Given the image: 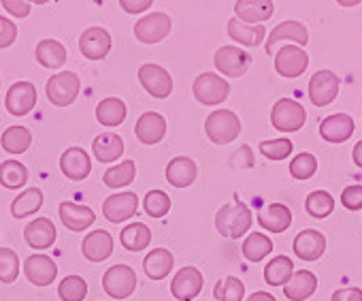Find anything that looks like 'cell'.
<instances>
[{
	"instance_id": "cell-53",
	"label": "cell",
	"mask_w": 362,
	"mask_h": 301,
	"mask_svg": "<svg viewBox=\"0 0 362 301\" xmlns=\"http://www.w3.org/2000/svg\"><path fill=\"white\" fill-rule=\"evenodd\" d=\"M247 301H277L271 293H264V290H256L247 297Z\"/></svg>"
},
{
	"instance_id": "cell-44",
	"label": "cell",
	"mask_w": 362,
	"mask_h": 301,
	"mask_svg": "<svg viewBox=\"0 0 362 301\" xmlns=\"http://www.w3.org/2000/svg\"><path fill=\"white\" fill-rule=\"evenodd\" d=\"M20 276V259L16 250L11 248H0V282L11 284Z\"/></svg>"
},
{
	"instance_id": "cell-14",
	"label": "cell",
	"mask_w": 362,
	"mask_h": 301,
	"mask_svg": "<svg viewBox=\"0 0 362 301\" xmlns=\"http://www.w3.org/2000/svg\"><path fill=\"white\" fill-rule=\"evenodd\" d=\"M111 35L100 28V26H92L88 30H83V35L79 37V52L88 58V60H103L107 58V54L111 52Z\"/></svg>"
},
{
	"instance_id": "cell-22",
	"label": "cell",
	"mask_w": 362,
	"mask_h": 301,
	"mask_svg": "<svg viewBox=\"0 0 362 301\" xmlns=\"http://www.w3.org/2000/svg\"><path fill=\"white\" fill-rule=\"evenodd\" d=\"M81 252L88 261L92 263H103L113 254V237L109 231H92L90 235H86L83 244H81Z\"/></svg>"
},
{
	"instance_id": "cell-31",
	"label": "cell",
	"mask_w": 362,
	"mask_h": 301,
	"mask_svg": "<svg viewBox=\"0 0 362 301\" xmlns=\"http://www.w3.org/2000/svg\"><path fill=\"white\" fill-rule=\"evenodd\" d=\"M228 35H230L233 41L245 45V47H258L264 41V24L247 26V24L239 22L237 18H233L228 22Z\"/></svg>"
},
{
	"instance_id": "cell-19",
	"label": "cell",
	"mask_w": 362,
	"mask_h": 301,
	"mask_svg": "<svg viewBox=\"0 0 362 301\" xmlns=\"http://www.w3.org/2000/svg\"><path fill=\"white\" fill-rule=\"evenodd\" d=\"M134 135L145 145L160 143L164 139V135H166V120L160 113H156V111H147V113H143L136 120Z\"/></svg>"
},
{
	"instance_id": "cell-43",
	"label": "cell",
	"mask_w": 362,
	"mask_h": 301,
	"mask_svg": "<svg viewBox=\"0 0 362 301\" xmlns=\"http://www.w3.org/2000/svg\"><path fill=\"white\" fill-rule=\"evenodd\" d=\"M214 297H218L220 301H243L245 297V286L239 278L228 276L224 280H220L214 288Z\"/></svg>"
},
{
	"instance_id": "cell-1",
	"label": "cell",
	"mask_w": 362,
	"mask_h": 301,
	"mask_svg": "<svg viewBox=\"0 0 362 301\" xmlns=\"http://www.w3.org/2000/svg\"><path fill=\"white\" fill-rule=\"evenodd\" d=\"M252 227V212L250 208L239 199V195H235L233 205L226 203L222 205V210L216 214V229L220 235L230 237V239H239L247 233V229Z\"/></svg>"
},
{
	"instance_id": "cell-46",
	"label": "cell",
	"mask_w": 362,
	"mask_h": 301,
	"mask_svg": "<svg viewBox=\"0 0 362 301\" xmlns=\"http://www.w3.org/2000/svg\"><path fill=\"white\" fill-rule=\"evenodd\" d=\"M315 171H317V161H315V157L309 154V152L296 154L294 161L290 163V174H292V178H296V180H309Z\"/></svg>"
},
{
	"instance_id": "cell-33",
	"label": "cell",
	"mask_w": 362,
	"mask_h": 301,
	"mask_svg": "<svg viewBox=\"0 0 362 301\" xmlns=\"http://www.w3.org/2000/svg\"><path fill=\"white\" fill-rule=\"evenodd\" d=\"M126 113H128L126 103L122 98H115V96L103 98L96 105V120L103 126H119L126 120Z\"/></svg>"
},
{
	"instance_id": "cell-41",
	"label": "cell",
	"mask_w": 362,
	"mask_h": 301,
	"mask_svg": "<svg viewBox=\"0 0 362 301\" xmlns=\"http://www.w3.org/2000/svg\"><path fill=\"white\" fill-rule=\"evenodd\" d=\"M305 208H307L309 216H313V218H326L328 214L334 212V201H332V195L330 193H326V191H313L307 197Z\"/></svg>"
},
{
	"instance_id": "cell-9",
	"label": "cell",
	"mask_w": 362,
	"mask_h": 301,
	"mask_svg": "<svg viewBox=\"0 0 362 301\" xmlns=\"http://www.w3.org/2000/svg\"><path fill=\"white\" fill-rule=\"evenodd\" d=\"M339 94V77L332 71H317L309 79V101L315 107H326L330 105Z\"/></svg>"
},
{
	"instance_id": "cell-18",
	"label": "cell",
	"mask_w": 362,
	"mask_h": 301,
	"mask_svg": "<svg viewBox=\"0 0 362 301\" xmlns=\"http://www.w3.org/2000/svg\"><path fill=\"white\" fill-rule=\"evenodd\" d=\"M24 273H26V278L35 286H49L56 280V276H58V267H56V263L49 256L33 254L24 263Z\"/></svg>"
},
{
	"instance_id": "cell-6",
	"label": "cell",
	"mask_w": 362,
	"mask_h": 301,
	"mask_svg": "<svg viewBox=\"0 0 362 301\" xmlns=\"http://www.w3.org/2000/svg\"><path fill=\"white\" fill-rule=\"evenodd\" d=\"M136 273L130 265H113L103 276V288L113 299H126L134 293Z\"/></svg>"
},
{
	"instance_id": "cell-38",
	"label": "cell",
	"mask_w": 362,
	"mask_h": 301,
	"mask_svg": "<svg viewBox=\"0 0 362 301\" xmlns=\"http://www.w3.org/2000/svg\"><path fill=\"white\" fill-rule=\"evenodd\" d=\"M28 180V169L20 161H5L0 165V184L9 191H18L26 184Z\"/></svg>"
},
{
	"instance_id": "cell-24",
	"label": "cell",
	"mask_w": 362,
	"mask_h": 301,
	"mask_svg": "<svg viewBox=\"0 0 362 301\" xmlns=\"http://www.w3.org/2000/svg\"><path fill=\"white\" fill-rule=\"evenodd\" d=\"M273 11H275V5L264 3V0H241V3L235 5L237 20L247 26H260L273 16Z\"/></svg>"
},
{
	"instance_id": "cell-13",
	"label": "cell",
	"mask_w": 362,
	"mask_h": 301,
	"mask_svg": "<svg viewBox=\"0 0 362 301\" xmlns=\"http://www.w3.org/2000/svg\"><path fill=\"white\" fill-rule=\"evenodd\" d=\"M281 41H292V45H307L309 43V33L305 28V24L300 22H294V20H288L284 24H279L271 35H269V41H267V54L269 56H275L277 54V47L281 45Z\"/></svg>"
},
{
	"instance_id": "cell-34",
	"label": "cell",
	"mask_w": 362,
	"mask_h": 301,
	"mask_svg": "<svg viewBox=\"0 0 362 301\" xmlns=\"http://www.w3.org/2000/svg\"><path fill=\"white\" fill-rule=\"evenodd\" d=\"M0 143L9 154H24L33 143V135L26 126H9L0 137Z\"/></svg>"
},
{
	"instance_id": "cell-51",
	"label": "cell",
	"mask_w": 362,
	"mask_h": 301,
	"mask_svg": "<svg viewBox=\"0 0 362 301\" xmlns=\"http://www.w3.org/2000/svg\"><path fill=\"white\" fill-rule=\"evenodd\" d=\"M3 7L16 18H26L30 13V3H24V0H5Z\"/></svg>"
},
{
	"instance_id": "cell-35",
	"label": "cell",
	"mask_w": 362,
	"mask_h": 301,
	"mask_svg": "<svg viewBox=\"0 0 362 301\" xmlns=\"http://www.w3.org/2000/svg\"><path fill=\"white\" fill-rule=\"evenodd\" d=\"M43 205V193L39 188H28L22 195H18L11 203V216L13 218H26L41 210Z\"/></svg>"
},
{
	"instance_id": "cell-54",
	"label": "cell",
	"mask_w": 362,
	"mask_h": 301,
	"mask_svg": "<svg viewBox=\"0 0 362 301\" xmlns=\"http://www.w3.org/2000/svg\"><path fill=\"white\" fill-rule=\"evenodd\" d=\"M351 157H354V163L362 169V139L354 145V154Z\"/></svg>"
},
{
	"instance_id": "cell-28",
	"label": "cell",
	"mask_w": 362,
	"mask_h": 301,
	"mask_svg": "<svg viewBox=\"0 0 362 301\" xmlns=\"http://www.w3.org/2000/svg\"><path fill=\"white\" fill-rule=\"evenodd\" d=\"M258 222L271 233H284L292 225V212L284 203H271L258 214Z\"/></svg>"
},
{
	"instance_id": "cell-11",
	"label": "cell",
	"mask_w": 362,
	"mask_h": 301,
	"mask_svg": "<svg viewBox=\"0 0 362 301\" xmlns=\"http://www.w3.org/2000/svg\"><path fill=\"white\" fill-rule=\"evenodd\" d=\"M168 33H170V18L162 11L149 13L134 24V37L147 45L162 41Z\"/></svg>"
},
{
	"instance_id": "cell-3",
	"label": "cell",
	"mask_w": 362,
	"mask_h": 301,
	"mask_svg": "<svg viewBox=\"0 0 362 301\" xmlns=\"http://www.w3.org/2000/svg\"><path fill=\"white\" fill-rule=\"evenodd\" d=\"M81 90V81L79 75L73 71H60L58 75H52L47 81V98L56 105V107H69L77 101Z\"/></svg>"
},
{
	"instance_id": "cell-40",
	"label": "cell",
	"mask_w": 362,
	"mask_h": 301,
	"mask_svg": "<svg viewBox=\"0 0 362 301\" xmlns=\"http://www.w3.org/2000/svg\"><path fill=\"white\" fill-rule=\"evenodd\" d=\"M134 171H136L134 169V161H124V163L107 169L105 176H103V182L109 188H124V186H128L134 180Z\"/></svg>"
},
{
	"instance_id": "cell-45",
	"label": "cell",
	"mask_w": 362,
	"mask_h": 301,
	"mask_svg": "<svg viewBox=\"0 0 362 301\" xmlns=\"http://www.w3.org/2000/svg\"><path fill=\"white\" fill-rule=\"evenodd\" d=\"M143 208L151 218H164L170 210V199L164 191H149L145 195Z\"/></svg>"
},
{
	"instance_id": "cell-42",
	"label": "cell",
	"mask_w": 362,
	"mask_h": 301,
	"mask_svg": "<svg viewBox=\"0 0 362 301\" xmlns=\"http://www.w3.org/2000/svg\"><path fill=\"white\" fill-rule=\"evenodd\" d=\"M58 295L62 301H83L88 295V284L81 276H66L58 286Z\"/></svg>"
},
{
	"instance_id": "cell-8",
	"label": "cell",
	"mask_w": 362,
	"mask_h": 301,
	"mask_svg": "<svg viewBox=\"0 0 362 301\" xmlns=\"http://www.w3.org/2000/svg\"><path fill=\"white\" fill-rule=\"evenodd\" d=\"M139 81L145 88V92H149L153 98H166L173 92V79H170L168 71L153 62L143 64L139 69Z\"/></svg>"
},
{
	"instance_id": "cell-52",
	"label": "cell",
	"mask_w": 362,
	"mask_h": 301,
	"mask_svg": "<svg viewBox=\"0 0 362 301\" xmlns=\"http://www.w3.org/2000/svg\"><path fill=\"white\" fill-rule=\"evenodd\" d=\"M119 7L126 13H145L151 7V3H149V0H122Z\"/></svg>"
},
{
	"instance_id": "cell-2",
	"label": "cell",
	"mask_w": 362,
	"mask_h": 301,
	"mask_svg": "<svg viewBox=\"0 0 362 301\" xmlns=\"http://www.w3.org/2000/svg\"><path fill=\"white\" fill-rule=\"evenodd\" d=\"M205 132H207L211 143L226 145V143H233L239 137L241 122H239L235 111H230V109H216L205 120Z\"/></svg>"
},
{
	"instance_id": "cell-50",
	"label": "cell",
	"mask_w": 362,
	"mask_h": 301,
	"mask_svg": "<svg viewBox=\"0 0 362 301\" xmlns=\"http://www.w3.org/2000/svg\"><path fill=\"white\" fill-rule=\"evenodd\" d=\"M330 301H362V288H356V286L339 288L332 293Z\"/></svg>"
},
{
	"instance_id": "cell-23",
	"label": "cell",
	"mask_w": 362,
	"mask_h": 301,
	"mask_svg": "<svg viewBox=\"0 0 362 301\" xmlns=\"http://www.w3.org/2000/svg\"><path fill=\"white\" fill-rule=\"evenodd\" d=\"M199 176L197 163L188 157H177L166 165V180L175 188H188Z\"/></svg>"
},
{
	"instance_id": "cell-39",
	"label": "cell",
	"mask_w": 362,
	"mask_h": 301,
	"mask_svg": "<svg viewBox=\"0 0 362 301\" xmlns=\"http://www.w3.org/2000/svg\"><path fill=\"white\" fill-rule=\"evenodd\" d=\"M273 242L264 233H250L247 239L243 242V256L252 263L262 261L267 254H271Z\"/></svg>"
},
{
	"instance_id": "cell-5",
	"label": "cell",
	"mask_w": 362,
	"mask_h": 301,
	"mask_svg": "<svg viewBox=\"0 0 362 301\" xmlns=\"http://www.w3.org/2000/svg\"><path fill=\"white\" fill-rule=\"evenodd\" d=\"M192 92H194V98L203 105H220L228 98V92H230V86L224 77L220 75H214V73H201L194 84H192Z\"/></svg>"
},
{
	"instance_id": "cell-21",
	"label": "cell",
	"mask_w": 362,
	"mask_h": 301,
	"mask_svg": "<svg viewBox=\"0 0 362 301\" xmlns=\"http://www.w3.org/2000/svg\"><path fill=\"white\" fill-rule=\"evenodd\" d=\"M58 214H60L62 225L71 231H77V233L83 229H90L96 220L94 212L88 205H79L73 201H62L58 208Z\"/></svg>"
},
{
	"instance_id": "cell-30",
	"label": "cell",
	"mask_w": 362,
	"mask_h": 301,
	"mask_svg": "<svg viewBox=\"0 0 362 301\" xmlns=\"http://www.w3.org/2000/svg\"><path fill=\"white\" fill-rule=\"evenodd\" d=\"M173 263H175V259H173V254H170L166 248H156V250H151V252L145 256L143 269H145L147 278H151V280H162V278H166V276L170 273Z\"/></svg>"
},
{
	"instance_id": "cell-20",
	"label": "cell",
	"mask_w": 362,
	"mask_h": 301,
	"mask_svg": "<svg viewBox=\"0 0 362 301\" xmlns=\"http://www.w3.org/2000/svg\"><path fill=\"white\" fill-rule=\"evenodd\" d=\"M354 135V120L347 113H334L320 122V137L328 143H343Z\"/></svg>"
},
{
	"instance_id": "cell-49",
	"label": "cell",
	"mask_w": 362,
	"mask_h": 301,
	"mask_svg": "<svg viewBox=\"0 0 362 301\" xmlns=\"http://www.w3.org/2000/svg\"><path fill=\"white\" fill-rule=\"evenodd\" d=\"M16 37H18L16 24H13L9 18H3V16H0V50H5V47L13 45Z\"/></svg>"
},
{
	"instance_id": "cell-47",
	"label": "cell",
	"mask_w": 362,
	"mask_h": 301,
	"mask_svg": "<svg viewBox=\"0 0 362 301\" xmlns=\"http://www.w3.org/2000/svg\"><path fill=\"white\" fill-rule=\"evenodd\" d=\"M260 152L269 161H284L292 154V141L290 139H271L260 143Z\"/></svg>"
},
{
	"instance_id": "cell-17",
	"label": "cell",
	"mask_w": 362,
	"mask_h": 301,
	"mask_svg": "<svg viewBox=\"0 0 362 301\" xmlns=\"http://www.w3.org/2000/svg\"><path fill=\"white\" fill-rule=\"evenodd\" d=\"M60 169L69 180L81 182L90 176L92 171V161L88 157L86 149L81 147H69L64 149V154L60 157Z\"/></svg>"
},
{
	"instance_id": "cell-16",
	"label": "cell",
	"mask_w": 362,
	"mask_h": 301,
	"mask_svg": "<svg viewBox=\"0 0 362 301\" xmlns=\"http://www.w3.org/2000/svg\"><path fill=\"white\" fill-rule=\"evenodd\" d=\"M136 208H139V197L134 193H117V195H111L109 199H105L103 214L109 222L119 225V222L128 220L130 216H134Z\"/></svg>"
},
{
	"instance_id": "cell-29",
	"label": "cell",
	"mask_w": 362,
	"mask_h": 301,
	"mask_svg": "<svg viewBox=\"0 0 362 301\" xmlns=\"http://www.w3.org/2000/svg\"><path fill=\"white\" fill-rule=\"evenodd\" d=\"M92 149H94V159L98 163H111L124 154V141L115 132H103L94 139Z\"/></svg>"
},
{
	"instance_id": "cell-15",
	"label": "cell",
	"mask_w": 362,
	"mask_h": 301,
	"mask_svg": "<svg viewBox=\"0 0 362 301\" xmlns=\"http://www.w3.org/2000/svg\"><path fill=\"white\" fill-rule=\"evenodd\" d=\"M37 105V88L30 81H18L5 96V107L11 115H26Z\"/></svg>"
},
{
	"instance_id": "cell-32",
	"label": "cell",
	"mask_w": 362,
	"mask_h": 301,
	"mask_svg": "<svg viewBox=\"0 0 362 301\" xmlns=\"http://www.w3.org/2000/svg\"><path fill=\"white\" fill-rule=\"evenodd\" d=\"M37 62L45 69H60L64 62H66V50L60 41H54V39H43L39 45H37Z\"/></svg>"
},
{
	"instance_id": "cell-10",
	"label": "cell",
	"mask_w": 362,
	"mask_h": 301,
	"mask_svg": "<svg viewBox=\"0 0 362 301\" xmlns=\"http://www.w3.org/2000/svg\"><path fill=\"white\" fill-rule=\"evenodd\" d=\"M307 67H309V56L298 45H284L275 54V71L281 77H290V79L298 77L307 71Z\"/></svg>"
},
{
	"instance_id": "cell-26",
	"label": "cell",
	"mask_w": 362,
	"mask_h": 301,
	"mask_svg": "<svg viewBox=\"0 0 362 301\" xmlns=\"http://www.w3.org/2000/svg\"><path fill=\"white\" fill-rule=\"evenodd\" d=\"M24 239L35 250H47L56 242V227L49 218H37L24 229Z\"/></svg>"
},
{
	"instance_id": "cell-27",
	"label": "cell",
	"mask_w": 362,
	"mask_h": 301,
	"mask_svg": "<svg viewBox=\"0 0 362 301\" xmlns=\"http://www.w3.org/2000/svg\"><path fill=\"white\" fill-rule=\"evenodd\" d=\"M315 288H317L315 273L309 271V269H300V271L292 273V278L284 286V295L290 301H305V299H309L315 293Z\"/></svg>"
},
{
	"instance_id": "cell-7",
	"label": "cell",
	"mask_w": 362,
	"mask_h": 301,
	"mask_svg": "<svg viewBox=\"0 0 362 301\" xmlns=\"http://www.w3.org/2000/svg\"><path fill=\"white\" fill-rule=\"evenodd\" d=\"M214 62H216V69L226 75V77H241L250 64H252V56L241 50V47H235V45H224L216 52L214 56Z\"/></svg>"
},
{
	"instance_id": "cell-4",
	"label": "cell",
	"mask_w": 362,
	"mask_h": 301,
	"mask_svg": "<svg viewBox=\"0 0 362 301\" xmlns=\"http://www.w3.org/2000/svg\"><path fill=\"white\" fill-rule=\"evenodd\" d=\"M305 107L294 98H279L271 109V122L281 132H296L305 124Z\"/></svg>"
},
{
	"instance_id": "cell-25",
	"label": "cell",
	"mask_w": 362,
	"mask_h": 301,
	"mask_svg": "<svg viewBox=\"0 0 362 301\" xmlns=\"http://www.w3.org/2000/svg\"><path fill=\"white\" fill-rule=\"evenodd\" d=\"M326 250V237L315 229H305L294 237V252L303 261H315Z\"/></svg>"
},
{
	"instance_id": "cell-12",
	"label": "cell",
	"mask_w": 362,
	"mask_h": 301,
	"mask_svg": "<svg viewBox=\"0 0 362 301\" xmlns=\"http://www.w3.org/2000/svg\"><path fill=\"white\" fill-rule=\"evenodd\" d=\"M203 290V273L197 267L179 269L170 282V293L177 301H192Z\"/></svg>"
},
{
	"instance_id": "cell-36",
	"label": "cell",
	"mask_w": 362,
	"mask_h": 301,
	"mask_svg": "<svg viewBox=\"0 0 362 301\" xmlns=\"http://www.w3.org/2000/svg\"><path fill=\"white\" fill-rule=\"evenodd\" d=\"M119 239H122V246H124L126 250L139 252V250H143L145 246H149V242H151V231H149V227L143 225V222H132V225H128L126 229H122Z\"/></svg>"
},
{
	"instance_id": "cell-37",
	"label": "cell",
	"mask_w": 362,
	"mask_h": 301,
	"mask_svg": "<svg viewBox=\"0 0 362 301\" xmlns=\"http://www.w3.org/2000/svg\"><path fill=\"white\" fill-rule=\"evenodd\" d=\"M292 273H294V263L288 256H275L264 267V280L271 286H281V284L286 286Z\"/></svg>"
},
{
	"instance_id": "cell-48",
	"label": "cell",
	"mask_w": 362,
	"mask_h": 301,
	"mask_svg": "<svg viewBox=\"0 0 362 301\" xmlns=\"http://www.w3.org/2000/svg\"><path fill=\"white\" fill-rule=\"evenodd\" d=\"M341 203L345 210L349 212H358L362 210V186L360 184H354V186H347L341 195Z\"/></svg>"
}]
</instances>
